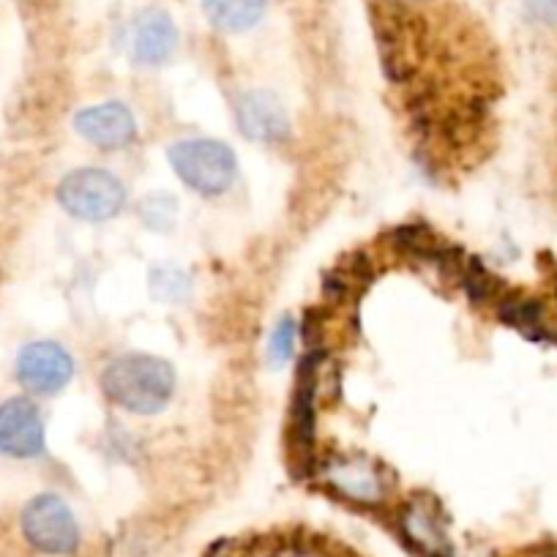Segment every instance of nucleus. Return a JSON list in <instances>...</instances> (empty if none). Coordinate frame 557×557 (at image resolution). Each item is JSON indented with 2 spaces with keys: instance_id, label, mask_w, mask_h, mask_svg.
<instances>
[{
  "instance_id": "obj_9",
  "label": "nucleus",
  "mask_w": 557,
  "mask_h": 557,
  "mask_svg": "<svg viewBox=\"0 0 557 557\" xmlns=\"http://www.w3.org/2000/svg\"><path fill=\"white\" fill-rule=\"evenodd\" d=\"M401 539L421 555H446V519L430 497H416L396 517Z\"/></svg>"
},
{
  "instance_id": "obj_13",
  "label": "nucleus",
  "mask_w": 557,
  "mask_h": 557,
  "mask_svg": "<svg viewBox=\"0 0 557 557\" xmlns=\"http://www.w3.org/2000/svg\"><path fill=\"white\" fill-rule=\"evenodd\" d=\"M465 285V290H468V296L473 298L475 304H486V301H500V282H497L495 276H492L490 271H486L481 262L475 260H468L465 262V271H462V278H459Z\"/></svg>"
},
{
  "instance_id": "obj_3",
  "label": "nucleus",
  "mask_w": 557,
  "mask_h": 557,
  "mask_svg": "<svg viewBox=\"0 0 557 557\" xmlns=\"http://www.w3.org/2000/svg\"><path fill=\"white\" fill-rule=\"evenodd\" d=\"M20 530L30 549L47 557H69L79 546L77 517L58 495L34 497L20 513Z\"/></svg>"
},
{
  "instance_id": "obj_11",
  "label": "nucleus",
  "mask_w": 557,
  "mask_h": 557,
  "mask_svg": "<svg viewBox=\"0 0 557 557\" xmlns=\"http://www.w3.org/2000/svg\"><path fill=\"white\" fill-rule=\"evenodd\" d=\"M178 50V28L164 12L139 14L132 30V55L146 66H162Z\"/></svg>"
},
{
  "instance_id": "obj_2",
  "label": "nucleus",
  "mask_w": 557,
  "mask_h": 557,
  "mask_svg": "<svg viewBox=\"0 0 557 557\" xmlns=\"http://www.w3.org/2000/svg\"><path fill=\"white\" fill-rule=\"evenodd\" d=\"M175 175L202 197H216L233 186L238 162L224 143L208 137L181 139L168 151Z\"/></svg>"
},
{
  "instance_id": "obj_16",
  "label": "nucleus",
  "mask_w": 557,
  "mask_h": 557,
  "mask_svg": "<svg viewBox=\"0 0 557 557\" xmlns=\"http://www.w3.org/2000/svg\"><path fill=\"white\" fill-rule=\"evenodd\" d=\"M139 213H143L146 224H151V227L157 230H164L170 227V222H173L175 216V200H170V197H151V200L143 202Z\"/></svg>"
},
{
  "instance_id": "obj_15",
  "label": "nucleus",
  "mask_w": 557,
  "mask_h": 557,
  "mask_svg": "<svg viewBox=\"0 0 557 557\" xmlns=\"http://www.w3.org/2000/svg\"><path fill=\"white\" fill-rule=\"evenodd\" d=\"M293 350H296V323L290 318H282L268 339V358L271 363H285L293 358Z\"/></svg>"
},
{
  "instance_id": "obj_6",
  "label": "nucleus",
  "mask_w": 557,
  "mask_h": 557,
  "mask_svg": "<svg viewBox=\"0 0 557 557\" xmlns=\"http://www.w3.org/2000/svg\"><path fill=\"white\" fill-rule=\"evenodd\" d=\"M74 377V358L58 342H30L17 356V380L30 394L50 396Z\"/></svg>"
},
{
  "instance_id": "obj_5",
  "label": "nucleus",
  "mask_w": 557,
  "mask_h": 557,
  "mask_svg": "<svg viewBox=\"0 0 557 557\" xmlns=\"http://www.w3.org/2000/svg\"><path fill=\"white\" fill-rule=\"evenodd\" d=\"M320 481L352 506L374 508L388 500L391 475L383 465L367 457H331L320 468Z\"/></svg>"
},
{
  "instance_id": "obj_14",
  "label": "nucleus",
  "mask_w": 557,
  "mask_h": 557,
  "mask_svg": "<svg viewBox=\"0 0 557 557\" xmlns=\"http://www.w3.org/2000/svg\"><path fill=\"white\" fill-rule=\"evenodd\" d=\"M151 287L159 301H181L189 293V278L175 268H159L153 271Z\"/></svg>"
},
{
  "instance_id": "obj_17",
  "label": "nucleus",
  "mask_w": 557,
  "mask_h": 557,
  "mask_svg": "<svg viewBox=\"0 0 557 557\" xmlns=\"http://www.w3.org/2000/svg\"><path fill=\"white\" fill-rule=\"evenodd\" d=\"M524 12L533 23L549 25V28L557 25V0H524Z\"/></svg>"
},
{
  "instance_id": "obj_12",
  "label": "nucleus",
  "mask_w": 557,
  "mask_h": 557,
  "mask_svg": "<svg viewBox=\"0 0 557 557\" xmlns=\"http://www.w3.org/2000/svg\"><path fill=\"white\" fill-rule=\"evenodd\" d=\"M202 12L224 34L251 30L268 12V0H202Z\"/></svg>"
},
{
  "instance_id": "obj_8",
  "label": "nucleus",
  "mask_w": 557,
  "mask_h": 557,
  "mask_svg": "<svg viewBox=\"0 0 557 557\" xmlns=\"http://www.w3.org/2000/svg\"><path fill=\"white\" fill-rule=\"evenodd\" d=\"M74 128L83 134V139H88L90 146L101 148V151H121V148L132 146L134 137H137V121H134L132 110L117 104V101H107V104H96L77 112Z\"/></svg>"
},
{
  "instance_id": "obj_10",
  "label": "nucleus",
  "mask_w": 557,
  "mask_h": 557,
  "mask_svg": "<svg viewBox=\"0 0 557 557\" xmlns=\"http://www.w3.org/2000/svg\"><path fill=\"white\" fill-rule=\"evenodd\" d=\"M235 115H238L240 132L249 139L282 143L290 134V117H287L285 107L268 90H251V94L240 96L235 104Z\"/></svg>"
},
{
  "instance_id": "obj_4",
  "label": "nucleus",
  "mask_w": 557,
  "mask_h": 557,
  "mask_svg": "<svg viewBox=\"0 0 557 557\" xmlns=\"http://www.w3.org/2000/svg\"><path fill=\"white\" fill-rule=\"evenodd\" d=\"M58 200L72 213L74 219L83 222H107L121 213L126 202V189L112 173L99 168L74 170L58 186Z\"/></svg>"
},
{
  "instance_id": "obj_1",
  "label": "nucleus",
  "mask_w": 557,
  "mask_h": 557,
  "mask_svg": "<svg viewBox=\"0 0 557 557\" xmlns=\"http://www.w3.org/2000/svg\"><path fill=\"white\" fill-rule=\"evenodd\" d=\"M101 391L117 407L137 416H153L170 405L175 391V372L168 361L143 352L121 356L101 374Z\"/></svg>"
},
{
  "instance_id": "obj_7",
  "label": "nucleus",
  "mask_w": 557,
  "mask_h": 557,
  "mask_svg": "<svg viewBox=\"0 0 557 557\" xmlns=\"http://www.w3.org/2000/svg\"><path fill=\"white\" fill-rule=\"evenodd\" d=\"M47 448L39 407L25 396L0 401V454L9 459H36Z\"/></svg>"
}]
</instances>
